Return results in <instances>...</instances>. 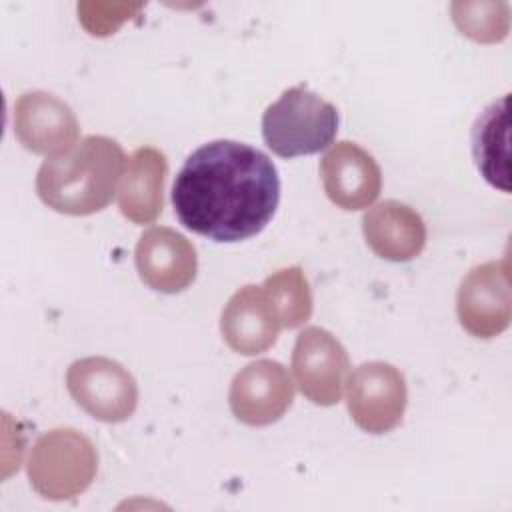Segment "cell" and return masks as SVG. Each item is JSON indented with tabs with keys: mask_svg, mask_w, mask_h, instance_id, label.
<instances>
[{
	"mask_svg": "<svg viewBox=\"0 0 512 512\" xmlns=\"http://www.w3.org/2000/svg\"><path fill=\"white\" fill-rule=\"evenodd\" d=\"M282 324L262 286L240 288L224 306L220 330L226 344L244 356L266 352L278 338Z\"/></svg>",
	"mask_w": 512,
	"mask_h": 512,
	"instance_id": "cell-13",
	"label": "cell"
},
{
	"mask_svg": "<svg viewBox=\"0 0 512 512\" xmlns=\"http://www.w3.org/2000/svg\"><path fill=\"white\" fill-rule=\"evenodd\" d=\"M66 386L74 402L102 422H122L134 414L138 404V386L132 374L104 356L72 362Z\"/></svg>",
	"mask_w": 512,
	"mask_h": 512,
	"instance_id": "cell-5",
	"label": "cell"
},
{
	"mask_svg": "<svg viewBox=\"0 0 512 512\" xmlns=\"http://www.w3.org/2000/svg\"><path fill=\"white\" fill-rule=\"evenodd\" d=\"M294 400L288 370L276 360H256L244 366L230 384L232 414L248 426H268L284 416Z\"/></svg>",
	"mask_w": 512,
	"mask_h": 512,
	"instance_id": "cell-9",
	"label": "cell"
},
{
	"mask_svg": "<svg viewBox=\"0 0 512 512\" xmlns=\"http://www.w3.org/2000/svg\"><path fill=\"white\" fill-rule=\"evenodd\" d=\"M456 312L462 328L474 338L502 334L512 316L508 260L486 262L472 268L456 296Z\"/></svg>",
	"mask_w": 512,
	"mask_h": 512,
	"instance_id": "cell-8",
	"label": "cell"
},
{
	"mask_svg": "<svg viewBox=\"0 0 512 512\" xmlns=\"http://www.w3.org/2000/svg\"><path fill=\"white\" fill-rule=\"evenodd\" d=\"M362 232L372 252L390 262H408L426 246L422 216L398 200L370 208L362 218Z\"/></svg>",
	"mask_w": 512,
	"mask_h": 512,
	"instance_id": "cell-14",
	"label": "cell"
},
{
	"mask_svg": "<svg viewBox=\"0 0 512 512\" xmlns=\"http://www.w3.org/2000/svg\"><path fill=\"white\" fill-rule=\"evenodd\" d=\"M124 170L126 156L116 140L86 136L40 166L36 192L60 214L88 216L110 204Z\"/></svg>",
	"mask_w": 512,
	"mask_h": 512,
	"instance_id": "cell-2",
	"label": "cell"
},
{
	"mask_svg": "<svg viewBox=\"0 0 512 512\" xmlns=\"http://www.w3.org/2000/svg\"><path fill=\"white\" fill-rule=\"evenodd\" d=\"M98 454L90 438L72 428L42 434L28 456V478L48 500H68L82 494L94 480Z\"/></svg>",
	"mask_w": 512,
	"mask_h": 512,
	"instance_id": "cell-4",
	"label": "cell"
},
{
	"mask_svg": "<svg viewBox=\"0 0 512 512\" xmlns=\"http://www.w3.org/2000/svg\"><path fill=\"white\" fill-rule=\"evenodd\" d=\"M272 300L282 328H298L312 314L310 284L300 266H290L274 272L262 284Z\"/></svg>",
	"mask_w": 512,
	"mask_h": 512,
	"instance_id": "cell-17",
	"label": "cell"
},
{
	"mask_svg": "<svg viewBox=\"0 0 512 512\" xmlns=\"http://www.w3.org/2000/svg\"><path fill=\"white\" fill-rule=\"evenodd\" d=\"M134 258L142 282L164 294L182 292L196 278V250L172 228L156 226L144 232L136 244Z\"/></svg>",
	"mask_w": 512,
	"mask_h": 512,
	"instance_id": "cell-11",
	"label": "cell"
},
{
	"mask_svg": "<svg viewBox=\"0 0 512 512\" xmlns=\"http://www.w3.org/2000/svg\"><path fill=\"white\" fill-rule=\"evenodd\" d=\"M326 196L344 210L370 206L382 188V172L372 154L354 142H336L320 160Z\"/></svg>",
	"mask_w": 512,
	"mask_h": 512,
	"instance_id": "cell-12",
	"label": "cell"
},
{
	"mask_svg": "<svg viewBox=\"0 0 512 512\" xmlns=\"http://www.w3.org/2000/svg\"><path fill=\"white\" fill-rule=\"evenodd\" d=\"M338 120L334 104L304 86H294L264 110L262 136L282 158L316 154L332 144Z\"/></svg>",
	"mask_w": 512,
	"mask_h": 512,
	"instance_id": "cell-3",
	"label": "cell"
},
{
	"mask_svg": "<svg viewBox=\"0 0 512 512\" xmlns=\"http://www.w3.org/2000/svg\"><path fill=\"white\" fill-rule=\"evenodd\" d=\"M472 156L488 184L508 192V94L492 102L472 128Z\"/></svg>",
	"mask_w": 512,
	"mask_h": 512,
	"instance_id": "cell-16",
	"label": "cell"
},
{
	"mask_svg": "<svg viewBox=\"0 0 512 512\" xmlns=\"http://www.w3.org/2000/svg\"><path fill=\"white\" fill-rule=\"evenodd\" d=\"M452 18L458 30L476 42H500L508 34V4L496 2H456Z\"/></svg>",
	"mask_w": 512,
	"mask_h": 512,
	"instance_id": "cell-18",
	"label": "cell"
},
{
	"mask_svg": "<svg viewBox=\"0 0 512 512\" xmlns=\"http://www.w3.org/2000/svg\"><path fill=\"white\" fill-rule=\"evenodd\" d=\"M280 202V178L272 160L254 146L214 140L196 148L172 186L180 224L214 242L256 236Z\"/></svg>",
	"mask_w": 512,
	"mask_h": 512,
	"instance_id": "cell-1",
	"label": "cell"
},
{
	"mask_svg": "<svg viewBox=\"0 0 512 512\" xmlns=\"http://www.w3.org/2000/svg\"><path fill=\"white\" fill-rule=\"evenodd\" d=\"M292 372L300 392L318 406L338 404L348 380L344 346L324 328H304L292 350Z\"/></svg>",
	"mask_w": 512,
	"mask_h": 512,
	"instance_id": "cell-6",
	"label": "cell"
},
{
	"mask_svg": "<svg viewBox=\"0 0 512 512\" xmlns=\"http://www.w3.org/2000/svg\"><path fill=\"white\" fill-rule=\"evenodd\" d=\"M348 412L358 428L384 434L396 428L406 410V382L386 362H366L348 378Z\"/></svg>",
	"mask_w": 512,
	"mask_h": 512,
	"instance_id": "cell-7",
	"label": "cell"
},
{
	"mask_svg": "<svg viewBox=\"0 0 512 512\" xmlns=\"http://www.w3.org/2000/svg\"><path fill=\"white\" fill-rule=\"evenodd\" d=\"M14 134L26 150L52 158L74 146L78 120L64 100L34 90L14 104Z\"/></svg>",
	"mask_w": 512,
	"mask_h": 512,
	"instance_id": "cell-10",
	"label": "cell"
},
{
	"mask_svg": "<svg viewBox=\"0 0 512 512\" xmlns=\"http://www.w3.org/2000/svg\"><path fill=\"white\" fill-rule=\"evenodd\" d=\"M166 172V156L156 148H138L128 158L118 190V206L128 220L150 224L158 218L164 204Z\"/></svg>",
	"mask_w": 512,
	"mask_h": 512,
	"instance_id": "cell-15",
	"label": "cell"
}]
</instances>
